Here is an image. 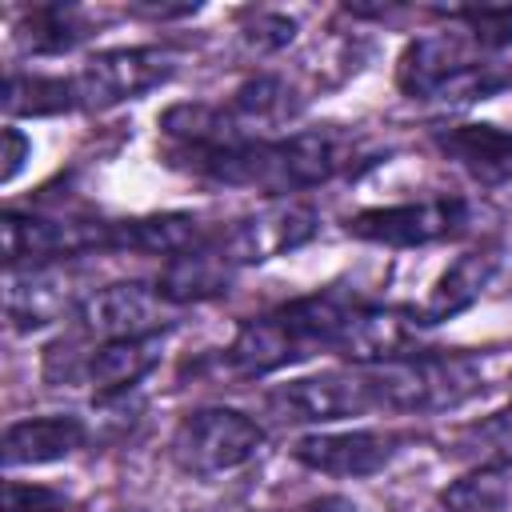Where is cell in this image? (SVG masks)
<instances>
[{
	"mask_svg": "<svg viewBox=\"0 0 512 512\" xmlns=\"http://www.w3.org/2000/svg\"><path fill=\"white\" fill-rule=\"evenodd\" d=\"M28 152H32V144H28V136L20 132V128H4V184H12L16 180V172L24 168V160H28Z\"/></svg>",
	"mask_w": 512,
	"mask_h": 512,
	"instance_id": "cell-29",
	"label": "cell"
},
{
	"mask_svg": "<svg viewBox=\"0 0 512 512\" xmlns=\"http://www.w3.org/2000/svg\"><path fill=\"white\" fill-rule=\"evenodd\" d=\"M420 328V316L408 308H352L332 348L360 368H380L412 356Z\"/></svg>",
	"mask_w": 512,
	"mask_h": 512,
	"instance_id": "cell-9",
	"label": "cell"
},
{
	"mask_svg": "<svg viewBox=\"0 0 512 512\" xmlns=\"http://www.w3.org/2000/svg\"><path fill=\"white\" fill-rule=\"evenodd\" d=\"M496 272H500V248H472V252L456 256L432 284L428 300L420 304V312H416L420 324L428 328V324H444V320L468 312L484 296V288L492 284Z\"/></svg>",
	"mask_w": 512,
	"mask_h": 512,
	"instance_id": "cell-15",
	"label": "cell"
},
{
	"mask_svg": "<svg viewBox=\"0 0 512 512\" xmlns=\"http://www.w3.org/2000/svg\"><path fill=\"white\" fill-rule=\"evenodd\" d=\"M468 68V52L464 40L456 32H436V36H420L412 40L400 60H396V84L400 92L416 96H436L456 72Z\"/></svg>",
	"mask_w": 512,
	"mask_h": 512,
	"instance_id": "cell-17",
	"label": "cell"
},
{
	"mask_svg": "<svg viewBox=\"0 0 512 512\" xmlns=\"http://www.w3.org/2000/svg\"><path fill=\"white\" fill-rule=\"evenodd\" d=\"M80 12L72 4H44V8H32L20 40L32 48V52H68L76 40H80Z\"/></svg>",
	"mask_w": 512,
	"mask_h": 512,
	"instance_id": "cell-25",
	"label": "cell"
},
{
	"mask_svg": "<svg viewBox=\"0 0 512 512\" xmlns=\"http://www.w3.org/2000/svg\"><path fill=\"white\" fill-rule=\"evenodd\" d=\"M508 496H512V484L504 468H476L440 492V508L444 512H500Z\"/></svg>",
	"mask_w": 512,
	"mask_h": 512,
	"instance_id": "cell-24",
	"label": "cell"
},
{
	"mask_svg": "<svg viewBox=\"0 0 512 512\" xmlns=\"http://www.w3.org/2000/svg\"><path fill=\"white\" fill-rule=\"evenodd\" d=\"M264 444V428L236 408H196L172 436V456L192 476H220L248 464Z\"/></svg>",
	"mask_w": 512,
	"mask_h": 512,
	"instance_id": "cell-3",
	"label": "cell"
},
{
	"mask_svg": "<svg viewBox=\"0 0 512 512\" xmlns=\"http://www.w3.org/2000/svg\"><path fill=\"white\" fill-rule=\"evenodd\" d=\"M232 116L244 124V132L252 140H264L260 132L272 128V124H284L288 116H296V100H292V88L280 80V76H252L248 84L236 88L232 96Z\"/></svg>",
	"mask_w": 512,
	"mask_h": 512,
	"instance_id": "cell-21",
	"label": "cell"
},
{
	"mask_svg": "<svg viewBox=\"0 0 512 512\" xmlns=\"http://www.w3.org/2000/svg\"><path fill=\"white\" fill-rule=\"evenodd\" d=\"M292 456L324 476H372L392 460V436L384 432H308L296 440Z\"/></svg>",
	"mask_w": 512,
	"mask_h": 512,
	"instance_id": "cell-11",
	"label": "cell"
},
{
	"mask_svg": "<svg viewBox=\"0 0 512 512\" xmlns=\"http://www.w3.org/2000/svg\"><path fill=\"white\" fill-rule=\"evenodd\" d=\"M0 104L8 116H56V112H68L80 104L76 96V84L72 80H60V76H28V72H12L4 80V92H0Z\"/></svg>",
	"mask_w": 512,
	"mask_h": 512,
	"instance_id": "cell-22",
	"label": "cell"
},
{
	"mask_svg": "<svg viewBox=\"0 0 512 512\" xmlns=\"http://www.w3.org/2000/svg\"><path fill=\"white\" fill-rule=\"evenodd\" d=\"M4 308H8L12 328H20V332L44 328V324L60 320L72 308V284L52 264H36V268H24V272L20 268H8Z\"/></svg>",
	"mask_w": 512,
	"mask_h": 512,
	"instance_id": "cell-16",
	"label": "cell"
},
{
	"mask_svg": "<svg viewBox=\"0 0 512 512\" xmlns=\"http://www.w3.org/2000/svg\"><path fill=\"white\" fill-rule=\"evenodd\" d=\"M464 220H468L464 200L436 196V200H416V204L364 208L348 220V236L368 240V244H384V248H416V244H432V240L460 232Z\"/></svg>",
	"mask_w": 512,
	"mask_h": 512,
	"instance_id": "cell-7",
	"label": "cell"
},
{
	"mask_svg": "<svg viewBox=\"0 0 512 512\" xmlns=\"http://www.w3.org/2000/svg\"><path fill=\"white\" fill-rule=\"evenodd\" d=\"M88 428L76 416H32V420H16L4 432V464L20 468V464H52L72 456L76 448H84Z\"/></svg>",
	"mask_w": 512,
	"mask_h": 512,
	"instance_id": "cell-18",
	"label": "cell"
},
{
	"mask_svg": "<svg viewBox=\"0 0 512 512\" xmlns=\"http://www.w3.org/2000/svg\"><path fill=\"white\" fill-rule=\"evenodd\" d=\"M64 508H68V496L56 488L20 484V480H8L4 488V512H64Z\"/></svg>",
	"mask_w": 512,
	"mask_h": 512,
	"instance_id": "cell-27",
	"label": "cell"
},
{
	"mask_svg": "<svg viewBox=\"0 0 512 512\" xmlns=\"http://www.w3.org/2000/svg\"><path fill=\"white\" fill-rule=\"evenodd\" d=\"M436 148L484 188H500L512 180V128L456 124L436 132Z\"/></svg>",
	"mask_w": 512,
	"mask_h": 512,
	"instance_id": "cell-14",
	"label": "cell"
},
{
	"mask_svg": "<svg viewBox=\"0 0 512 512\" xmlns=\"http://www.w3.org/2000/svg\"><path fill=\"white\" fill-rule=\"evenodd\" d=\"M380 408L392 412H444L480 392V364L464 352H412L368 372Z\"/></svg>",
	"mask_w": 512,
	"mask_h": 512,
	"instance_id": "cell-2",
	"label": "cell"
},
{
	"mask_svg": "<svg viewBox=\"0 0 512 512\" xmlns=\"http://www.w3.org/2000/svg\"><path fill=\"white\" fill-rule=\"evenodd\" d=\"M292 36H296V20H288L280 12H256V20L244 28V40L260 52H276V48L292 44Z\"/></svg>",
	"mask_w": 512,
	"mask_h": 512,
	"instance_id": "cell-28",
	"label": "cell"
},
{
	"mask_svg": "<svg viewBox=\"0 0 512 512\" xmlns=\"http://www.w3.org/2000/svg\"><path fill=\"white\" fill-rule=\"evenodd\" d=\"M308 352H312L308 340L296 332V324L284 316V308H276L268 316L244 320L224 356H228V368L240 376H268V372H276V368H284Z\"/></svg>",
	"mask_w": 512,
	"mask_h": 512,
	"instance_id": "cell-12",
	"label": "cell"
},
{
	"mask_svg": "<svg viewBox=\"0 0 512 512\" xmlns=\"http://www.w3.org/2000/svg\"><path fill=\"white\" fill-rule=\"evenodd\" d=\"M448 16L460 20L484 52H500L512 44V4H480V8H460Z\"/></svg>",
	"mask_w": 512,
	"mask_h": 512,
	"instance_id": "cell-26",
	"label": "cell"
},
{
	"mask_svg": "<svg viewBox=\"0 0 512 512\" xmlns=\"http://www.w3.org/2000/svg\"><path fill=\"white\" fill-rule=\"evenodd\" d=\"M160 348H164L160 332H152V336H128V340H108V344H100L84 360V376L100 392L132 388L136 380H144L160 364Z\"/></svg>",
	"mask_w": 512,
	"mask_h": 512,
	"instance_id": "cell-20",
	"label": "cell"
},
{
	"mask_svg": "<svg viewBox=\"0 0 512 512\" xmlns=\"http://www.w3.org/2000/svg\"><path fill=\"white\" fill-rule=\"evenodd\" d=\"M300 512H360L348 496H320V500H312V504H304Z\"/></svg>",
	"mask_w": 512,
	"mask_h": 512,
	"instance_id": "cell-30",
	"label": "cell"
},
{
	"mask_svg": "<svg viewBox=\"0 0 512 512\" xmlns=\"http://www.w3.org/2000/svg\"><path fill=\"white\" fill-rule=\"evenodd\" d=\"M236 260L220 248V240H204L180 256H172L156 280V292L164 304H200L212 296H224L232 276H236Z\"/></svg>",
	"mask_w": 512,
	"mask_h": 512,
	"instance_id": "cell-13",
	"label": "cell"
},
{
	"mask_svg": "<svg viewBox=\"0 0 512 512\" xmlns=\"http://www.w3.org/2000/svg\"><path fill=\"white\" fill-rule=\"evenodd\" d=\"M208 236L200 232V220L188 212H160V216H136V220H112V248L128 252H152V256H180Z\"/></svg>",
	"mask_w": 512,
	"mask_h": 512,
	"instance_id": "cell-19",
	"label": "cell"
},
{
	"mask_svg": "<svg viewBox=\"0 0 512 512\" xmlns=\"http://www.w3.org/2000/svg\"><path fill=\"white\" fill-rule=\"evenodd\" d=\"M380 408L372 376L352 372H320L304 380H288L268 392V412L284 424H332L348 416H364Z\"/></svg>",
	"mask_w": 512,
	"mask_h": 512,
	"instance_id": "cell-5",
	"label": "cell"
},
{
	"mask_svg": "<svg viewBox=\"0 0 512 512\" xmlns=\"http://www.w3.org/2000/svg\"><path fill=\"white\" fill-rule=\"evenodd\" d=\"M356 144L336 128L292 132L284 140H252L236 148H172V164L232 188H256L268 196H288L332 180L348 168Z\"/></svg>",
	"mask_w": 512,
	"mask_h": 512,
	"instance_id": "cell-1",
	"label": "cell"
},
{
	"mask_svg": "<svg viewBox=\"0 0 512 512\" xmlns=\"http://www.w3.org/2000/svg\"><path fill=\"white\" fill-rule=\"evenodd\" d=\"M316 236V212L308 204H272L264 208L260 216H248V220H236L220 240V248L236 260V264H260V260H272V256H284L300 244H308Z\"/></svg>",
	"mask_w": 512,
	"mask_h": 512,
	"instance_id": "cell-10",
	"label": "cell"
},
{
	"mask_svg": "<svg viewBox=\"0 0 512 512\" xmlns=\"http://www.w3.org/2000/svg\"><path fill=\"white\" fill-rule=\"evenodd\" d=\"M4 264L8 268H36L80 252H108L112 248V220H52V216H20L8 212L0 220Z\"/></svg>",
	"mask_w": 512,
	"mask_h": 512,
	"instance_id": "cell-4",
	"label": "cell"
},
{
	"mask_svg": "<svg viewBox=\"0 0 512 512\" xmlns=\"http://www.w3.org/2000/svg\"><path fill=\"white\" fill-rule=\"evenodd\" d=\"M452 452L460 460H472L476 468H508L512 464V408L492 412L480 424H468L452 440Z\"/></svg>",
	"mask_w": 512,
	"mask_h": 512,
	"instance_id": "cell-23",
	"label": "cell"
},
{
	"mask_svg": "<svg viewBox=\"0 0 512 512\" xmlns=\"http://www.w3.org/2000/svg\"><path fill=\"white\" fill-rule=\"evenodd\" d=\"M160 292L144 288L136 280L124 284H104L76 304V324L80 332L96 336L100 344L108 340H128V336H152L160 328Z\"/></svg>",
	"mask_w": 512,
	"mask_h": 512,
	"instance_id": "cell-8",
	"label": "cell"
},
{
	"mask_svg": "<svg viewBox=\"0 0 512 512\" xmlns=\"http://www.w3.org/2000/svg\"><path fill=\"white\" fill-rule=\"evenodd\" d=\"M172 72L176 60L160 48H108L88 56L84 68L72 76V84L84 108H112L168 84Z\"/></svg>",
	"mask_w": 512,
	"mask_h": 512,
	"instance_id": "cell-6",
	"label": "cell"
}]
</instances>
